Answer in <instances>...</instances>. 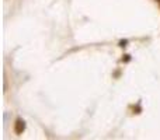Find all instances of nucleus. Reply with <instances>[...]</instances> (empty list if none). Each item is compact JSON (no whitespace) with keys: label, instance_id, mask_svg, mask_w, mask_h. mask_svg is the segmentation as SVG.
Instances as JSON below:
<instances>
[{"label":"nucleus","instance_id":"1","mask_svg":"<svg viewBox=\"0 0 160 140\" xmlns=\"http://www.w3.org/2000/svg\"><path fill=\"white\" fill-rule=\"evenodd\" d=\"M24 132H25V121L21 118H17L16 122H14V133H16L17 136H20Z\"/></svg>","mask_w":160,"mask_h":140},{"label":"nucleus","instance_id":"2","mask_svg":"<svg viewBox=\"0 0 160 140\" xmlns=\"http://www.w3.org/2000/svg\"><path fill=\"white\" fill-rule=\"evenodd\" d=\"M127 44H128V41H127V39H124V41H119V46H122V48H124V46H127Z\"/></svg>","mask_w":160,"mask_h":140},{"label":"nucleus","instance_id":"3","mask_svg":"<svg viewBox=\"0 0 160 140\" xmlns=\"http://www.w3.org/2000/svg\"><path fill=\"white\" fill-rule=\"evenodd\" d=\"M158 2H160V0H158Z\"/></svg>","mask_w":160,"mask_h":140}]
</instances>
